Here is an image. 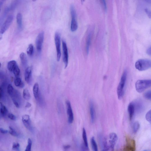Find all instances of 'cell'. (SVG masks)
<instances>
[{"label": "cell", "instance_id": "cell-18", "mask_svg": "<svg viewBox=\"0 0 151 151\" xmlns=\"http://www.w3.org/2000/svg\"><path fill=\"white\" fill-rule=\"evenodd\" d=\"M33 92L35 98L38 100L39 94V85L38 83H36L34 84L33 88Z\"/></svg>", "mask_w": 151, "mask_h": 151}, {"label": "cell", "instance_id": "cell-42", "mask_svg": "<svg viewBox=\"0 0 151 151\" xmlns=\"http://www.w3.org/2000/svg\"><path fill=\"white\" fill-rule=\"evenodd\" d=\"M146 52L148 55L151 56V46L147 49Z\"/></svg>", "mask_w": 151, "mask_h": 151}, {"label": "cell", "instance_id": "cell-19", "mask_svg": "<svg viewBox=\"0 0 151 151\" xmlns=\"http://www.w3.org/2000/svg\"><path fill=\"white\" fill-rule=\"evenodd\" d=\"M16 20L18 28L21 29L22 26V16L21 13H18L17 14Z\"/></svg>", "mask_w": 151, "mask_h": 151}, {"label": "cell", "instance_id": "cell-40", "mask_svg": "<svg viewBox=\"0 0 151 151\" xmlns=\"http://www.w3.org/2000/svg\"><path fill=\"white\" fill-rule=\"evenodd\" d=\"M81 149L82 151H89V148L86 147L83 143L81 145Z\"/></svg>", "mask_w": 151, "mask_h": 151}, {"label": "cell", "instance_id": "cell-17", "mask_svg": "<svg viewBox=\"0 0 151 151\" xmlns=\"http://www.w3.org/2000/svg\"><path fill=\"white\" fill-rule=\"evenodd\" d=\"M128 112L130 120H132L136 110L135 106L133 103H130L128 107Z\"/></svg>", "mask_w": 151, "mask_h": 151}, {"label": "cell", "instance_id": "cell-37", "mask_svg": "<svg viewBox=\"0 0 151 151\" xmlns=\"http://www.w3.org/2000/svg\"><path fill=\"white\" fill-rule=\"evenodd\" d=\"M13 149L15 151H20V145L18 143H14L13 145Z\"/></svg>", "mask_w": 151, "mask_h": 151}, {"label": "cell", "instance_id": "cell-21", "mask_svg": "<svg viewBox=\"0 0 151 151\" xmlns=\"http://www.w3.org/2000/svg\"><path fill=\"white\" fill-rule=\"evenodd\" d=\"M14 83L15 86L18 87L22 88L24 87V83L19 77L16 78L14 80Z\"/></svg>", "mask_w": 151, "mask_h": 151}, {"label": "cell", "instance_id": "cell-32", "mask_svg": "<svg viewBox=\"0 0 151 151\" xmlns=\"http://www.w3.org/2000/svg\"><path fill=\"white\" fill-rule=\"evenodd\" d=\"M14 89L12 85L9 84L8 86V93L10 96L11 95L14 91Z\"/></svg>", "mask_w": 151, "mask_h": 151}, {"label": "cell", "instance_id": "cell-33", "mask_svg": "<svg viewBox=\"0 0 151 151\" xmlns=\"http://www.w3.org/2000/svg\"><path fill=\"white\" fill-rule=\"evenodd\" d=\"M136 103H133L135 106L136 110L138 111H140L142 109V104L140 102H137Z\"/></svg>", "mask_w": 151, "mask_h": 151}, {"label": "cell", "instance_id": "cell-3", "mask_svg": "<svg viewBox=\"0 0 151 151\" xmlns=\"http://www.w3.org/2000/svg\"><path fill=\"white\" fill-rule=\"evenodd\" d=\"M136 68L139 71H143L151 68V60L146 59H139L135 64Z\"/></svg>", "mask_w": 151, "mask_h": 151}, {"label": "cell", "instance_id": "cell-46", "mask_svg": "<svg viewBox=\"0 0 151 151\" xmlns=\"http://www.w3.org/2000/svg\"><path fill=\"white\" fill-rule=\"evenodd\" d=\"M148 151L146 150H144V151Z\"/></svg>", "mask_w": 151, "mask_h": 151}, {"label": "cell", "instance_id": "cell-28", "mask_svg": "<svg viewBox=\"0 0 151 151\" xmlns=\"http://www.w3.org/2000/svg\"><path fill=\"white\" fill-rule=\"evenodd\" d=\"M34 52V46L32 44H30L27 49V53L29 56H32Z\"/></svg>", "mask_w": 151, "mask_h": 151}, {"label": "cell", "instance_id": "cell-9", "mask_svg": "<svg viewBox=\"0 0 151 151\" xmlns=\"http://www.w3.org/2000/svg\"><path fill=\"white\" fill-rule=\"evenodd\" d=\"M109 145L112 151H114V148L118 139L117 135L114 133H110L109 136Z\"/></svg>", "mask_w": 151, "mask_h": 151}, {"label": "cell", "instance_id": "cell-25", "mask_svg": "<svg viewBox=\"0 0 151 151\" xmlns=\"http://www.w3.org/2000/svg\"><path fill=\"white\" fill-rule=\"evenodd\" d=\"M82 138L83 140V144L86 147H88L86 133L84 128L83 129Z\"/></svg>", "mask_w": 151, "mask_h": 151}, {"label": "cell", "instance_id": "cell-43", "mask_svg": "<svg viewBox=\"0 0 151 151\" xmlns=\"http://www.w3.org/2000/svg\"><path fill=\"white\" fill-rule=\"evenodd\" d=\"M0 98H1L3 94V90L1 87L0 88Z\"/></svg>", "mask_w": 151, "mask_h": 151}, {"label": "cell", "instance_id": "cell-15", "mask_svg": "<svg viewBox=\"0 0 151 151\" xmlns=\"http://www.w3.org/2000/svg\"><path fill=\"white\" fill-rule=\"evenodd\" d=\"M13 103L16 107L19 108L20 106V96L17 91L14 90L13 94L11 96Z\"/></svg>", "mask_w": 151, "mask_h": 151}, {"label": "cell", "instance_id": "cell-6", "mask_svg": "<svg viewBox=\"0 0 151 151\" xmlns=\"http://www.w3.org/2000/svg\"><path fill=\"white\" fill-rule=\"evenodd\" d=\"M126 145L124 146L123 151H136V143L135 140L127 136L126 137Z\"/></svg>", "mask_w": 151, "mask_h": 151}, {"label": "cell", "instance_id": "cell-12", "mask_svg": "<svg viewBox=\"0 0 151 151\" xmlns=\"http://www.w3.org/2000/svg\"><path fill=\"white\" fill-rule=\"evenodd\" d=\"M32 68L31 67H27L25 74V81L29 84H31L32 81Z\"/></svg>", "mask_w": 151, "mask_h": 151}, {"label": "cell", "instance_id": "cell-10", "mask_svg": "<svg viewBox=\"0 0 151 151\" xmlns=\"http://www.w3.org/2000/svg\"><path fill=\"white\" fill-rule=\"evenodd\" d=\"M63 61L65 65V68H67L68 63V53L66 42L63 41Z\"/></svg>", "mask_w": 151, "mask_h": 151}, {"label": "cell", "instance_id": "cell-8", "mask_svg": "<svg viewBox=\"0 0 151 151\" xmlns=\"http://www.w3.org/2000/svg\"><path fill=\"white\" fill-rule=\"evenodd\" d=\"M14 19V16L13 15H9L7 18L1 29V33L3 34L7 31L11 25Z\"/></svg>", "mask_w": 151, "mask_h": 151}, {"label": "cell", "instance_id": "cell-20", "mask_svg": "<svg viewBox=\"0 0 151 151\" xmlns=\"http://www.w3.org/2000/svg\"><path fill=\"white\" fill-rule=\"evenodd\" d=\"M20 57L22 66L25 67L27 63V58L26 54L24 53H22L20 54Z\"/></svg>", "mask_w": 151, "mask_h": 151}, {"label": "cell", "instance_id": "cell-26", "mask_svg": "<svg viewBox=\"0 0 151 151\" xmlns=\"http://www.w3.org/2000/svg\"><path fill=\"white\" fill-rule=\"evenodd\" d=\"M22 95L23 98L26 100H29L31 98V95L27 88H25L23 90Z\"/></svg>", "mask_w": 151, "mask_h": 151}, {"label": "cell", "instance_id": "cell-35", "mask_svg": "<svg viewBox=\"0 0 151 151\" xmlns=\"http://www.w3.org/2000/svg\"><path fill=\"white\" fill-rule=\"evenodd\" d=\"M145 118L147 121L151 124V110L146 114Z\"/></svg>", "mask_w": 151, "mask_h": 151}, {"label": "cell", "instance_id": "cell-7", "mask_svg": "<svg viewBox=\"0 0 151 151\" xmlns=\"http://www.w3.org/2000/svg\"><path fill=\"white\" fill-rule=\"evenodd\" d=\"M44 33L42 31L39 33L36 40L37 49L39 53L41 51L44 39Z\"/></svg>", "mask_w": 151, "mask_h": 151}, {"label": "cell", "instance_id": "cell-11", "mask_svg": "<svg viewBox=\"0 0 151 151\" xmlns=\"http://www.w3.org/2000/svg\"><path fill=\"white\" fill-rule=\"evenodd\" d=\"M68 116V122L70 124L73 123L74 120V114L70 102L67 100L66 102Z\"/></svg>", "mask_w": 151, "mask_h": 151}, {"label": "cell", "instance_id": "cell-41", "mask_svg": "<svg viewBox=\"0 0 151 151\" xmlns=\"http://www.w3.org/2000/svg\"><path fill=\"white\" fill-rule=\"evenodd\" d=\"M0 131H1V133L3 134H6L8 132V131L7 130H5L1 128L0 129Z\"/></svg>", "mask_w": 151, "mask_h": 151}, {"label": "cell", "instance_id": "cell-1", "mask_svg": "<svg viewBox=\"0 0 151 151\" xmlns=\"http://www.w3.org/2000/svg\"><path fill=\"white\" fill-rule=\"evenodd\" d=\"M127 75V72L125 70L123 72L120 82L117 89V93L118 98L121 99L124 96V88L126 83Z\"/></svg>", "mask_w": 151, "mask_h": 151}, {"label": "cell", "instance_id": "cell-47", "mask_svg": "<svg viewBox=\"0 0 151 151\" xmlns=\"http://www.w3.org/2000/svg\"></svg>", "mask_w": 151, "mask_h": 151}, {"label": "cell", "instance_id": "cell-2", "mask_svg": "<svg viewBox=\"0 0 151 151\" xmlns=\"http://www.w3.org/2000/svg\"><path fill=\"white\" fill-rule=\"evenodd\" d=\"M151 87V79L139 80L135 84V87L137 91L141 93L147 88Z\"/></svg>", "mask_w": 151, "mask_h": 151}, {"label": "cell", "instance_id": "cell-16", "mask_svg": "<svg viewBox=\"0 0 151 151\" xmlns=\"http://www.w3.org/2000/svg\"><path fill=\"white\" fill-rule=\"evenodd\" d=\"M89 110L91 122L93 123L95 122L96 113L94 104L92 101H90L89 104Z\"/></svg>", "mask_w": 151, "mask_h": 151}, {"label": "cell", "instance_id": "cell-23", "mask_svg": "<svg viewBox=\"0 0 151 151\" xmlns=\"http://www.w3.org/2000/svg\"><path fill=\"white\" fill-rule=\"evenodd\" d=\"M0 110L1 115L2 116H6L8 112V109L1 102L0 103Z\"/></svg>", "mask_w": 151, "mask_h": 151}, {"label": "cell", "instance_id": "cell-39", "mask_svg": "<svg viewBox=\"0 0 151 151\" xmlns=\"http://www.w3.org/2000/svg\"><path fill=\"white\" fill-rule=\"evenodd\" d=\"M101 2L103 9L105 11H106L107 10V6L106 1H104V0H103V1H101Z\"/></svg>", "mask_w": 151, "mask_h": 151}, {"label": "cell", "instance_id": "cell-5", "mask_svg": "<svg viewBox=\"0 0 151 151\" xmlns=\"http://www.w3.org/2000/svg\"><path fill=\"white\" fill-rule=\"evenodd\" d=\"M55 42L56 46L57 55V61H60L61 58V36L58 32H56L55 34Z\"/></svg>", "mask_w": 151, "mask_h": 151}, {"label": "cell", "instance_id": "cell-38", "mask_svg": "<svg viewBox=\"0 0 151 151\" xmlns=\"http://www.w3.org/2000/svg\"><path fill=\"white\" fill-rule=\"evenodd\" d=\"M8 117L13 120H15L16 119V117L13 114L10 113L8 115Z\"/></svg>", "mask_w": 151, "mask_h": 151}, {"label": "cell", "instance_id": "cell-34", "mask_svg": "<svg viewBox=\"0 0 151 151\" xmlns=\"http://www.w3.org/2000/svg\"><path fill=\"white\" fill-rule=\"evenodd\" d=\"M144 97L146 99L151 100V90L148 91L144 94Z\"/></svg>", "mask_w": 151, "mask_h": 151}, {"label": "cell", "instance_id": "cell-13", "mask_svg": "<svg viewBox=\"0 0 151 151\" xmlns=\"http://www.w3.org/2000/svg\"><path fill=\"white\" fill-rule=\"evenodd\" d=\"M22 120L25 127L28 129L31 130L32 125L29 116L27 114L23 115L22 117Z\"/></svg>", "mask_w": 151, "mask_h": 151}, {"label": "cell", "instance_id": "cell-30", "mask_svg": "<svg viewBox=\"0 0 151 151\" xmlns=\"http://www.w3.org/2000/svg\"><path fill=\"white\" fill-rule=\"evenodd\" d=\"M140 128V124L138 122H135L133 124V131L135 133H136Z\"/></svg>", "mask_w": 151, "mask_h": 151}, {"label": "cell", "instance_id": "cell-4", "mask_svg": "<svg viewBox=\"0 0 151 151\" xmlns=\"http://www.w3.org/2000/svg\"><path fill=\"white\" fill-rule=\"evenodd\" d=\"M70 13L72 17L71 29L72 32L76 31L78 27V24L77 20V13L74 6L72 5L70 7Z\"/></svg>", "mask_w": 151, "mask_h": 151}, {"label": "cell", "instance_id": "cell-44", "mask_svg": "<svg viewBox=\"0 0 151 151\" xmlns=\"http://www.w3.org/2000/svg\"><path fill=\"white\" fill-rule=\"evenodd\" d=\"M32 104L29 103H27L25 107L27 108H29L31 107Z\"/></svg>", "mask_w": 151, "mask_h": 151}, {"label": "cell", "instance_id": "cell-45", "mask_svg": "<svg viewBox=\"0 0 151 151\" xmlns=\"http://www.w3.org/2000/svg\"><path fill=\"white\" fill-rule=\"evenodd\" d=\"M70 146L69 145H66L64 146V148L65 149H67L69 148Z\"/></svg>", "mask_w": 151, "mask_h": 151}, {"label": "cell", "instance_id": "cell-31", "mask_svg": "<svg viewBox=\"0 0 151 151\" xmlns=\"http://www.w3.org/2000/svg\"><path fill=\"white\" fill-rule=\"evenodd\" d=\"M32 141L31 139L28 138L27 142V145L25 151H32Z\"/></svg>", "mask_w": 151, "mask_h": 151}, {"label": "cell", "instance_id": "cell-36", "mask_svg": "<svg viewBox=\"0 0 151 151\" xmlns=\"http://www.w3.org/2000/svg\"><path fill=\"white\" fill-rule=\"evenodd\" d=\"M9 133L11 135L16 137L18 136V135L17 133L12 127L10 126L9 127Z\"/></svg>", "mask_w": 151, "mask_h": 151}, {"label": "cell", "instance_id": "cell-27", "mask_svg": "<svg viewBox=\"0 0 151 151\" xmlns=\"http://www.w3.org/2000/svg\"><path fill=\"white\" fill-rule=\"evenodd\" d=\"M92 149L93 151H98L97 143L94 137H93L91 140Z\"/></svg>", "mask_w": 151, "mask_h": 151}, {"label": "cell", "instance_id": "cell-24", "mask_svg": "<svg viewBox=\"0 0 151 151\" xmlns=\"http://www.w3.org/2000/svg\"><path fill=\"white\" fill-rule=\"evenodd\" d=\"M17 65L16 62L13 60L9 62L8 64V70L11 72H12L15 66Z\"/></svg>", "mask_w": 151, "mask_h": 151}, {"label": "cell", "instance_id": "cell-14", "mask_svg": "<svg viewBox=\"0 0 151 151\" xmlns=\"http://www.w3.org/2000/svg\"><path fill=\"white\" fill-rule=\"evenodd\" d=\"M99 140L101 151H108L110 147L106 138L105 137L100 136Z\"/></svg>", "mask_w": 151, "mask_h": 151}, {"label": "cell", "instance_id": "cell-22", "mask_svg": "<svg viewBox=\"0 0 151 151\" xmlns=\"http://www.w3.org/2000/svg\"><path fill=\"white\" fill-rule=\"evenodd\" d=\"M91 33H90L87 36L86 43V54L87 55L88 54L89 52L91 41Z\"/></svg>", "mask_w": 151, "mask_h": 151}, {"label": "cell", "instance_id": "cell-29", "mask_svg": "<svg viewBox=\"0 0 151 151\" xmlns=\"http://www.w3.org/2000/svg\"><path fill=\"white\" fill-rule=\"evenodd\" d=\"M12 72L16 78L19 77L20 74V70L18 65L15 67Z\"/></svg>", "mask_w": 151, "mask_h": 151}]
</instances>
